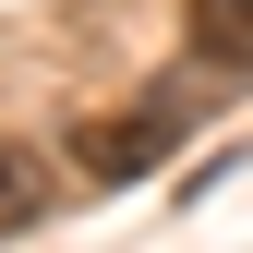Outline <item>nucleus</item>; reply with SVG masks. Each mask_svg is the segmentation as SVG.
I'll use <instances>...</instances> for the list:
<instances>
[{
    "mask_svg": "<svg viewBox=\"0 0 253 253\" xmlns=\"http://www.w3.org/2000/svg\"><path fill=\"white\" fill-rule=\"evenodd\" d=\"M193 60H217V73H253V0H193Z\"/></svg>",
    "mask_w": 253,
    "mask_h": 253,
    "instance_id": "3",
    "label": "nucleus"
},
{
    "mask_svg": "<svg viewBox=\"0 0 253 253\" xmlns=\"http://www.w3.org/2000/svg\"><path fill=\"white\" fill-rule=\"evenodd\" d=\"M181 121H193V97H157V109H109V121H73V169L97 181V193H121V181H145L157 157L181 145Z\"/></svg>",
    "mask_w": 253,
    "mask_h": 253,
    "instance_id": "1",
    "label": "nucleus"
},
{
    "mask_svg": "<svg viewBox=\"0 0 253 253\" xmlns=\"http://www.w3.org/2000/svg\"><path fill=\"white\" fill-rule=\"evenodd\" d=\"M60 193V157L48 145H24V133H0V241L12 229H37V205Z\"/></svg>",
    "mask_w": 253,
    "mask_h": 253,
    "instance_id": "2",
    "label": "nucleus"
}]
</instances>
